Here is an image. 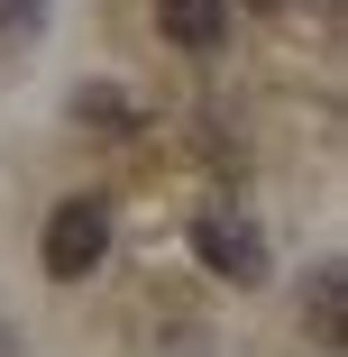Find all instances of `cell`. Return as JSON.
<instances>
[{
    "mask_svg": "<svg viewBox=\"0 0 348 357\" xmlns=\"http://www.w3.org/2000/svg\"><path fill=\"white\" fill-rule=\"evenodd\" d=\"M0 357H10V330H0Z\"/></svg>",
    "mask_w": 348,
    "mask_h": 357,
    "instance_id": "ba28073f",
    "label": "cell"
},
{
    "mask_svg": "<svg viewBox=\"0 0 348 357\" xmlns=\"http://www.w3.org/2000/svg\"><path fill=\"white\" fill-rule=\"evenodd\" d=\"M248 10H285V0H248Z\"/></svg>",
    "mask_w": 348,
    "mask_h": 357,
    "instance_id": "52a82bcc",
    "label": "cell"
},
{
    "mask_svg": "<svg viewBox=\"0 0 348 357\" xmlns=\"http://www.w3.org/2000/svg\"><path fill=\"white\" fill-rule=\"evenodd\" d=\"M303 330H312L321 348L348 339V266H339V257H321V266L303 275Z\"/></svg>",
    "mask_w": 348,
    "mask_h": 357,
    "instance_id": "3957f363",
    "label": "cell"
},
{
    "mask_svg": "<svg viewBox=\"0 0 348 357\" xmlns=\"http://www.w3.org/2000/svg\"><path fill=\"white\" fill-rule=\"evenodd\" d=\"M74 119H101V128H128L137 110H128V101H119L110 83H92V92H74Z\"/></svg>",
    "mask_w": 348,
    "mask_h": 357,
    "instance_id": "5b68a950",
    "label": "cell"
},
{
    "mask_svg": "<svg viewBox=\"0 0 348 357\" xmlns=\"http://www.w3.org/2000/svg\"><path fill=\"white\" fill-rule=\"evenodd\" d=\"M192 257L211 275H229V284H266V238H257L248 211H202L192 220Z\"/></svg>",
    "mask_w": 348,
    "mask_h": 357,
    "instance_id": "7a4b0ae2",
    "label": "cell"
},
{
    "mask_svg": "<svg viewBox=\"0 0 348 357\" xmlns=\"http://www.w3.org/2000/svg\"><path fill=\"white\" fill-rule=\"evenodd\" d=\"M37 37V0H0V46H28Z\"/></svg>",
    "mask_w": 348,
    "mask_h": 357,
    "instance_id": "8992f818",
    "label": "cell"
},
{
    "mask_svg": "<svg viewBox=\"0 0 348 357\" xmlns=\"http://www.w3.org/2000/svg\"><path fill=\"white\" fill-rule=\"evenodd\" d=\"M156 28L183 46V55H211L229 37V0H156Z\"/></svg>",
    "mask_w": 348,
    "mask_h": 357,
    "instance_id": "277c9868",
    "label": "cell"
},
{
    "mask_svg": "<svg viewBox=\"0 0 348 357\" xmlns=\"http://www.w3.org/2000/svg\"><path fill=\"white\" fill-rule=\"evenodd\" d=\"M110 229H119V220H110V202H101V192L55 202V211H46V238H37V266H46L55 284H83V275L110 257Z\"/></svg>",
    "mask_w": 348,
    "mask_h": 357,
    "instance_id": "6da1fadb",
    "label": "cell"
}]
</instances>
